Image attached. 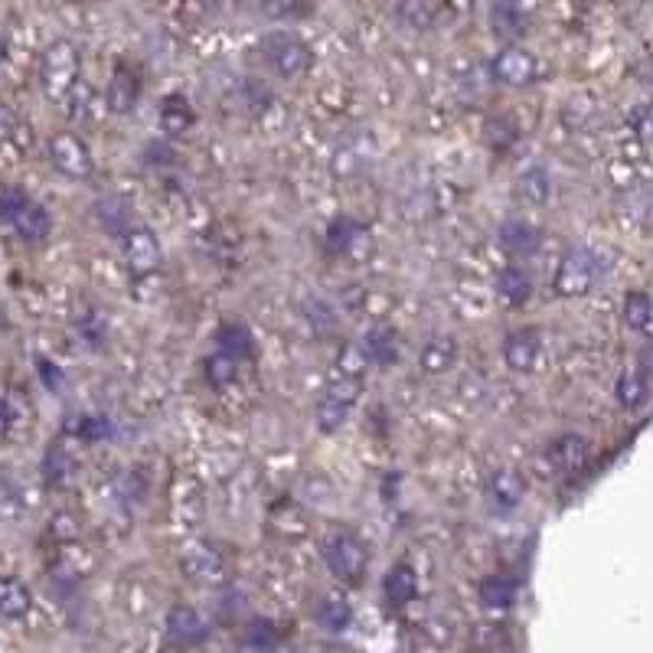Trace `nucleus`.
Instances as JSON below:
<instances>
[{
  "instance_id": "f257e3e1",
  "label": "nucleus",
  "mask_w": 653,
  "mask_h": 653,
  "mask_svg": "<svg viewBox=\"0 0 653 653\" xmlns=\"http://www.w3.org/2000/svg\"><path fill=\"white\" fill-rule=\"evenodd\" d=\"M258 53L268 63V69H275L281 79H301L307 69L314 66V53L298 33L288 30H271L258 40Z\"/></svg>"
},
{
  "instance_id": "f03ea898",
  "label": "nucleus",
  "mask_w": 653,
  "mask_h": 653,
  "mask_svg": "<svg viewBox=\"0 0 653 653\" xmlns=\"http://www.w3.org/2000/svg\"><path fill=\"white\" fill-rule=\"evenodd\" d=\"M0 219L17 229L23 242H43L53 232V216L43 203L30 200L23 190H7L0 196Z\"/></svg>"
},
{
  "instance_id": "7ed1b4c3",
  "label": "nucleus",
  "mask_w": 653,
  "mask_h": 653,
  "mask_svg": "<svg viewBox=\"0 0 653 653\" xmlns=\"http://www.w3.org/2000/svg\"><path fill=\"white\" fill-rule=\"evenodd\" d=\"M40 79L49 98H66L72 82L79 79V49L69 40H59L49 46L40 63Z\"/></svg>"
},
{
  "instance_id": "20e7f679",
  "label": "nucleus",
  "mask_w": 653,
  "mask_h": 653,
  "mask_svg": "<svg viewBox=\"0 0 653 653\" xmlns=\"http://www.w3.org/2000/svg\"><path fill=\"white\" fill-rule=\"evenodd\" d=\"M598 281V262L588 249H569L562 255V262L552 278L559 298H585Z\"/></svg>"
},
{
  "instance_id": "39448f33",
  "label": "nucleus",
  "mask_w": 653,
  "mask_h": 653,
  "mask_svg": "<svg viewBox=\"0 0 653 653\" xmlns=\"http://www.w3.org/2000/svg\"><path fill=\"white\" fill-rule=\"evenodd\" d=\"M324 562L334 578L356 585L366 575V549L350 533H334L324 539Z\"/></svg>"
},
{
  "instance_id": "423d86ee",
  "label": "nucleus",
  "mask_w": 653,
  "mask_h": 653,
  "mask_svg": "<svg viewBox=\"0 0 653 653\" xmlns=\"http://www.w3.org/2000/svg\"><path fill=\"white\" fill-rule=\"evenodd\" d=\"M46 151H49V160H53V167L63 177H69V180H89L92 177L95 160H92L89 144H85L79 134H72V131L53 134L46 144Z\"/></svg>"
},
{
  "instance_id": "0eeeda50",
  "label": "nucleus",
  "mask_w": 653,
  "mask_h": 653,
  "mask_svg": "<svg viewBox=\"0 0 653 653\" xmlns=\"http://www.w3.org/2000/svg\"><path fill=\"white\" fill-rule=\"evenodd\" d=\"M209 634H213V627H209V621L196 608H190V605L170 608V614H167V640L177 650L203 647L209 640Z\"/></svg>"
},
{
  "instance_id": "6e6552de",
  "label": "nucleus",
  "mask_w": 653,
  "mask_h": 653,
  "mask_svg": "<svg viewBox=\"0 0 653 653\" xmlns=\"http://www.w3.org/2000/svg\"><path fill=\"white\" fill-rule=\"evenodd\" d=\"M125 258L134 278H151L160 265V245L147 226H131L125 236Z\"/></svg>"
},
{
  "instance_id": "1a4fd4ad",
  "label": "nucleus",
  "mask_w": 653,
  "mask_h": 653,
  "mask_svg": "<svg viewBox=\"0 0 653 653\" xmlns=\"http://www.w3.org/2000/svg\"><path fill=\"white\" fill-rule=\"evenodd\" d=\"M138 102H141V76H138V69L118 63L115 72H112V79H108V89H105L108 112L131 115L134 108H138Z\"/></svg>"
},
{
  "instance_id": "9d476101",
  "label": "nucleus",
  "mask_w": 653,
  "mask_h": 653,
  "mask_svg": "<svg viewBox=\"0 0 653 653\" xmlns=\"http://www.w3.org/2000/svg\"><path fill=\"white\" fill-rule=\"evenodd\" d=\"M542 353V337L536 327H520L503 340V363H507L513 373H533Z\"/></svg>"
},
{
  "instance_id": "9b49d317",
  "label": "nucleus",
  "mask_w": 653,
  "mask_h": 653,
  "mask_svg": "<svg viewBox=\"0 0 653 653\" xmlns=\"http://www.w3.org/2000/svg\"><path fill=\"white\" fill-rule=\"evenodd\" d=\"M494 79L503 85H513V89H523L536 79V59L529 49L523 46H507L494 56Z\"/></svg>"
},
{
  "instance_id": "f8f14e48",
  "label": "nucleus",
  "mask_w": 653,
  "mask_h": 653,
  "mask_svg": "<svg viewBox=\"0 0 653 653\" xmlns=\"http://www.w3.org/2000/svg\"><path fill=\"white\" fill-rule=\"evenodd\" d=\"M487 494L500 513H513L526 497V480L520 471H513V467H500V471H494L487 480Z\"/></svg>"
},
{
  "instance_id": "ddd939ff",
  "label": "nucleus",
  "mask_w": 653,
  "mask_h": 653,
  "mask_svg": "<svg viewBox=\"0 0 653 653\" xmlns=\"http://www.w3.org/2000/svg\"><path fill=\"white\" fill-rule=\"evenodd\" d=\"M546 461L552 464V471H562V474L578 471L588 461V441L582 435H575V431H565V435H559L546 448Z\"/></svg>"
},
{
  "instance_id": "4468645a",
  "label": "nucleus",
  "mask_w": 653,
  "mask_h": 653,
  "mask_svg": "<svg viewBox=\"0 0 653 653\" xmlns=\"http://www.w3.org/2000/svg\"><path fill=\"white\" fill-rule=\"evenodd\" d=\"M497 239L503 245V252H510L516 258H529V255L539 252L542 232L533 223H526V219H507V223L500 226V236Z\"/></svg>"
},
{
  "instance_id": "2eb2a0df",
  "label": "nucleus",
  "mask_w": 653,
  "mask_h": 653,
  "mask_svg": "<svg viewBox=\"0 0 653 653\" xmlns=\"http://www.w3.org/2000/svg\"><path fill=\"white\" fill-rule=\"evenodd\" d=\"M33 611V591L17 575H0V618L23 621Z\"/></svg>"
},
{
  "instance_id": "dca6fc26",
  "label": "nucleus",
  "mask_w": 653,
  "mask_h": 653,
  "mask_svg": "<svg viewBox=\"0 0 653 653\" xmlns=\"http://www.w3.org/2000/svg\"><path fill=\"white\" fill-rule=\"evenodd\" d=\"M180 569L193 582H219L223 578V559L213 546H190L180 556Z\"/></svg>"
},
{
  "instance_id": "f3484780",
  "label": "nucleus",
  "mask_w": 653,
  "mask_h": 653,
  "mask_svg": "<svg viewBox=\"0 0 653 653\" xmlns=\"http://www.w3.org/2000/svg\"><path fill=\"white\" fill-rule=\"evenodd\" d=\"M193 121H196V112L187 95H180V92L164 95V102H160V131H164L167 138H180L183 131L193 128Z\"/></svg>"
},
{
  "instance_id": "a211bd4d",
  "label": "nucleus",
  "mask_w": 653,
  "mask_h": 653,
  "mask_svg": "<svg viewBox=\"0 0 653 653\" xmlns=\"http://www.w3.org/2000/svg\"><path fill=\"white\" fill-rule=\"evenodd\" d=\"M76 474L79 467L72 461V454L63 445H49L46 448V458H43V480L49 490H69L76 484Z\"/></svg>"
},
{
  "instance_id": "6ab92c4d",
  "label": "nucleus",
  "mask_w": 653,
  "mask_h": 653,
  "mask_svg": "<svg viewBox=\"0 0 653 653\" xmlns=\"http://www.w3.org/2000/svg\"><path fill=\"white\" fill-rule=\"evenodd\" d=\"M383 595L389 608H405L412 605L418 595V575L412 565H392L383 578Z\"/></svg>"
},
{
  "instance_id": "aec40b11",
  "label": "nucleus",
  "mask_w": 653,
  "mask_h": 653,
  "mask_svg": "<svg viewBox=\"0 0 653 653\" xmlns=\"http://www.w3.org/2000/svg\"><path fill=\"white\" fill-rule=\"evenodd\" d=\"M494 288H497V298L507 307H523L529 298H533V281H529L526 271L516 268V265H507V268L497 271Z\"/></svg>"
},
{
  "instance_id": "412c9836",
  "label": "nucleus",
  "mask_w": 653,
  "mask_h": 653,
  "mask_svg": "<svg viewBox=\"0 0 653 653\" xmlns=\"http://www.w3.org/2000/svg\"><path fill=\"white\" fill-rule=\"evenodd\" d=\"M454 363H458V343L451 337H431L422 347V353H418V366L428 376H445Z\"/></svg>"
},
{
  "instance_id": "4be33fe9",
  "label": "nucleus",
  "mask_w": 653,
  "mask_h": 653,
  "mask_svg": "<svg viewBox=\"0 0 653 653\" xmlns=\"http://www.w3.org/2000/svg\"><path fill=\"white\" fill-rule=\"evenodd\" d=\"M490 27L500 36V40H520L526 33V14L516 0H494V10H490Z\"/></svg>"
},
{
  "instance_id": "5701e85b",
  "label": "nucleus",
  "mask_w": 653,
  "mask_h": 653,
  "mask_svg": "<svg viewBox=\"0 0 653 653\" xmlns=\"http://www.w3.org/2000/svg\"><path fill=\"white\" fill-rule=\"evenodd\" d=\"M216 347L219 353H229V356H236V360H252L255 356V337H252V330L245 327V324H223L216 330Z\"/></svg>"
},
{
  "instance_id": "b1692460",
  "label": "nucleus",
  "mask_w": 653,
  "mask_h": 653,
  "mask_svg": "<svg viewBox=\"0 0 653 653\" xmlns=\"http://www.w3.org/2000/svg\"><path fill=\"white\" fill-rule=\"evenodd\" d=\"M363 353H366L369 363L396 366L399 363V337H396V330H389V327L369 330L366 340H363Z\"/></svg>"
},
{
  "instance_id": "393cba45",
  "label": "nucleus",
  "mask_w": 653,
  "mask_h": 653,
  "mask_svg": "<svg viewBox=\"0 0 653 653\" xmlns=\"http://www.w3.org/2000/svg\"><path fill=\"white\" fill-rule=\"evenodd\" d=\"M281 640H285V634H281V627L271 618H252L242 631V644L255 653H275L281 647Z\"/></svg>"
},
{
  "instance_id": "a878e982",
  "label": "nucleus",
  "mask_w": 653,
  "mask_h": 653,
  "mask_svg": "<svg viewBox=\"0 0 653 653\" xmlns=\"http://www.w3.org/2000/svg\"><path fill=\"white\" fill-rule=\"evenodd\" d=\"M624 324L637 330L640 337H650L653 327V304L647 291H627L624 294Z\"/></svg>"
},
{
  "instance_id": "bb28decb",
  "label": "nucleus",
  "mask_w": 653,
  "mask_h": 653,
  "mask_svg": "<svg viewBox=\"0 0 653 653\" xmlns=\"http://www.w3.org/2000/svg\"><path fill=\"white\" fill-rule=\"evenodd\" d=\"M477 595H480V601H484V608L503 611L516 601V582L510 575H487L484 582H480Z\"/></svg>"
},
{
  "instance_id": "cd10ccee",
  "label": "nucleus",
  "mask_w": 653,
  "mask_h": 653,
  "mask_svg": "<svg viewBox=\"0 0 653 653\" xmlns=\"http://www.w3.org/2000/svg\"><path fill=\"white\" fill-rule=\"evenodd\" d=\"M317 624L324 627V631L330 634H343L347 627L353 624V608H350V601H343L337 595H330L324 598L317 605Z\"/></svg>"
},
{
  "instance_id": "c85d7f7f",
  "label": "nucleus",
  "mask_w": 653,
  "mask_h": 653,
  "mask_svg": "<svg viewBox=\"0 0 653 653\" xmlns=\"http://www.w3.org/2000/svg\"><path fill=\"white\" fill-rule=\"evenodd\" d=\"M516 190H520V196L529 206H546L552 200V177H549V170L529 167L526 174L520 177V183H516Z\"/></svg>"
},
{
  "instance_id": "c756f323",
  "label": "nucleus",
  "mask_w": 653,
  "mask_h": 653,
  "mask_svg": "<svg viewBox=\"0 0 653 653\" xmlns=\"http://www.w3.org/2000/svg\"><path fill=\"white\" fill-rule=\"evenodd\" d=\"M203 373H206V383L213 389H226L239 379V360H236V356L216 350L213 356H206Z\"/></svg>"
},
{
  "instance_id": "7c9ffc66",
  "label": "nucleus",
  "mask_w": 653,
  "mask_h": 653,
  "mask_svg": "<svg viewBox=\"0 0 653 653\" xmlns=\"http://www.w3.org/2000/svg\"><path fill=\"white\" fill-rule=\"evenodd\" d=\"M360 239H363V226L356 223V219H350V216L334 219L330 229H327V245H330V252H337V255L353 252Z\"/></svg>"
},
{
  "instance_id": "2f4dec72",
  "label": "nucleus",
  "mask_w": 653,
  "mask_h": 653,
  "mask_svg": "<svg viewBox=\"0 0 653 653\" xmlns=\"http://www.w3.org/2000/svg\"><path fill=\"white\" fill-rule=\"evenodd\" d=\"M647 392H650V383L637 373V369H631V373H621L618 386H614V399H618L624 409H640V405L647 402Z\"/></svg>"
},
{
  "instance_id": "473e14b6",
  "label": "nucleus",
  "mask_w": 653,
  "mask_h": 653,
  "mask_svg": "<svg viewBox=\"0 0 653 653\" xmlns=\"http://www.w3.org/2000/svg\"><path fill=\"white\" fill-rule=\"evenodd\" d=\"M347 415H350V405L324 396L314 409V425L324 431V435H337V431L347 425Z\"/></svg>"
},
{
  "instance_id": "72a5a7b5",
  "label": "nucleus",
  "mask_w": 653,
  "mask_h": 653,
  "mask_svg": "<svg viewBox=\"0 0 653 653\" xmlns=\"http://www.w3.org/2000/svg\"><path fill=\"white\" fill-rule=\"evenodd\" d=\"M66 95H69V118L72 121H92L95 105H98V95H95L92 85L85 79H76Z\"/></svg>"
},
{
  "instance_id": "f704fd0d",
  "label": "nucleus",
  "mask_w": 653,
  "mask_h": 653,
  "mask_svg": "<svg viewBox=\"0 0 653 653\" xmlns=\"http://www.w3.org/2000/svg\"><path fill=\"white\" fill-rule=\"evenodd\" d=\"M108 431H112V425H108L105 415H76L66 422V435L82 441H102L108 438Z\"/></svg>"
},
{
  "instance_id": "c9c22d12",
  "label": "nucleus",
  "mask_w": 653,
  "mask_h": 653,
  "mask_svg": "<svg viewBox=\"0 0 653 653\" xmlns=\"http://www.w3.org/2000/svg\"><path fill=\"white\" fill-rule=\"evenodd\" d=\"M363 396V376H347V373H330L327 383V399H337L343 405H353Z\"/></svg>"
},
{
  "instance_id": "e433bc0d",
  "label": "nucleus",
  "mask_w": 653,
  "mask_h": 653,
  "mask_svg": "<svg viewBox=\"0 0 653 653\" xmlns=\"http://www.w3.org/2000/svg\"><path fill=\"white\" fill-rule=\"evenodd\" d=\"M98 219H102V223L108 226V232H121V236H125V232L131 229V213L125 206H121L118 200H105V203H98ZM102 226V229H105Z\"/></svg>"
},
{
  "instance_id": "4c0bfd02",
  "label": "nucleus",
  "mask_w": 653,
  "mask_h": 653,
  "mask_svg": "<svg viewBox=\"0 0 653 653\" xmlns=\"http://www.w3.org/2000/svg\"><path fill=\"white\" fill-rule=\"evenodd\" d=\"M366 353L360 343H347V347L340 350L337 363H334V373H347V376H366Z\"/></svg>"
},
{
  "instance_id": "58836bf2",
  "label": "nucleus",
  "mask_w": 653,
  "mask_h": 653,
  "mask_svg": "<svg viewBox=\"0 0 653 653\" xmlns=\"http://www.w3.org/2000/svg\"><path fill=\"white\" fill-rule=\"evenodd\" d=\"M627 125L637 131L640 144L650 141V105H637L631 115H627Z\"/></svg>"
},
{
  "instance_id": "ea45409f",
  "label": "nucleus",
  "mask_w": 653,
  "mask_h": 653,
  "mask_svg": "<svg viewBox=\"0 0 653 653\" xmlns=\"http://www.w3.org/2000/svg\"><path fill=\"white\" fill-rule=\"evenodd\" d=\"M105 330L108 324L98 314H89V320H82V337L85 340H92V343H102L105 340Z\"/></svg>"
},
{
  "instance_id": "a19ab883",
  "label": "nucleus",
  "mask_w": 653,
  "mask_h": 653,
  "mask_svg": "<svg viewBox=\"0 0 653 653\" xmlns=\"http://www.w3.org/2000/svg\"><path fill=\"white\" fill-rule=\"evenodd\" d=\"M36 366H40V376L46 379V389H53V392H59V389H63V373H59L56 366H49L46 360H40V363H36Z\"/></svg>"
},
{
  "instance_id": "79ce46f5",
  "label": "nucleus",
  "mask_w": 653,
  "mask_h": 653,
  "mask_svg": "<svg viewBox=\"0 0 653 653\" xmlns=\"http://www.w3.org/2000/svg\"><path fill=\"white\" fill-rule=\"evenodd\" d=\"M10 422H14V412H10V405L0 399V438H4L7 431H10Z\"/></svg>"
},
{
  "instance_id": "37998d69",
  "label": "nucleus",
  "mask_w": 653,
  "mask_h": 653,
  "mask_svg": "<svg viewBox=\"0 0 653 653\" xmlns=\"http://www.w3.org/2000/svg\"><path fill=\"white\" fill-rule=\"evenodd\" d=\"M7 56V43H4V36H0V59Z\"/></svg>"
}]
</instances>
